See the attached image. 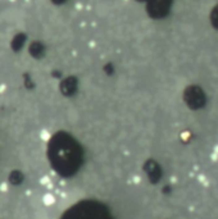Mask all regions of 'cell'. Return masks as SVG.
<instances>
[{"instance_id":"cell-7","label":"cell","mask_w":218,"mask_h":219,"mask_svg":"<svg viewBox=\"0 0 218 219\" xmlns=\"http://www.w3.org/2000/svg\"><path fill=\"white\" fill-rule=\"evenodd\" d=\"M0 191H2V192H6L8 191V185H6V183H0Z\"/></svg>"},{"instance_id":"cell-2","label":"cell","mask_w":218,"mask_h":219,"mask_svg":"<svg viewBox=\"0 0 218 219\" xmlns=\"http://www.w3.org/2000/svg\"><path fill=\"white\" fill-rule=\"evenodd\" d=\"M41 203L45 205V206H53L55 203H57V197L54 194H51V192H45L42 196H41Z\"/></svg>"},{"instance_id":"cell-3","label":"cell","mask_w":218,"mask_h":219,"mask_svg":"<svg viewBox=\"0 0 218 219\" xmlns=\"http://www.w3.org/2000/svg\"><path fill=\"white\" fill-rule=\"evenodd\" d=\"M209 22L214 30H218V4L214 5L209 13Z\"/></svg>"},{"instance_id":"cell-1","label":"cell","mask_w":218,"mask_h":219,"mask_svg":"<svg viewBox=\"0 0 218 219\" xmlns=\"http://www.w3.org/2000/svg\"><path fill=\"white\" fill-rule=\"evenodd\" d=\"M184 100L187 104V107L193 110H200L203 109L207 101L208 96L204 91V89L199 85H190L186 87V90L184 92Z\"/></svg>"},{"instance_id":"cell-5","label":"cell","mask_w":218,"mask_h":219,"mask_svg":"<svg viewBox=\"0 0 218 219\" xmlns=\"http://www.w3.org/2000/svg\"><path fill=\"white\" fill-rule=\"evenodd\" d=\"M40 138L44 142H49L50 138H51L50 131H48V129H41V131H40Z\"/></svg>"},{"instance_id":"cell-4","label":"cell","mask_w":218,"mask_h":219,"mask_svg":"<svg viewBox=\"0 0 218 219\" xmlns=\"http://www.w3.org/2000/svg\"><path fill=\"white\" fill-rule=\"evenodd\" d=\"M67 119L71 122V123H77L78 119H80V114L76 109H69L67 113Z\"/></svg>"},{"instance_id":"cell-6","label":"cell","mask_w":218,"mask_h":219,"mask_svg":"<svg viewBox=\"0 0 218 219\" xmlns=\"http://www.w3.org/2000/svg\"><path fill=\"white\" fill-rule=\"evenodd\" d=\"M40 183H41L42 186H49V185H50V178H49L48 176H44V177H41Z\"/></svg>"}]
</instances>
